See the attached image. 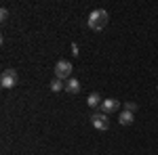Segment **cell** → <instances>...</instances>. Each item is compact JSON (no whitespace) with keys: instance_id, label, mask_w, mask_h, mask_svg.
I'll return each mask as SVG.
<instances>
[{"instance_id":"cell-8","label":"cell","mask_w":158,"mask_h":155,"mask_svg":"<svg viewBox=\"0 0 158 155\" xmlns=\"http://www.w3.org/2000/svg\"><path fill=\"white\" fill-rule=\"evenodd\" d=\"M118 122H120L122 126H131V124L135 122V118H133L131 111H124V109H122L120 113H118Z\"/></svg>"},{"instance_id":"cell-10","label":"cell","mask_w":158,"mask_h":155,"mask_svg":"<svg viewBox=\"0 0 158 155\" xmlns=\"http://www.w3.org/2000/svg\"><path fill=\"white\" fill-rule=\"evenodd\" d=\"M124 111H131V113H133V111H137V103L127 101V103H124Z\"/></svg>"},{"instance_id":"cell-13","label":"cell","mask_w":158,"mask_h":155,"mask_svg":"<svg viewBox=\"0 0 158 155\" xmlns=\"http://www.w3.org/2000/svg\"><path fill=\"white\" fill-rule=\"evenodd\" d=\"M156 90H158V86H156Z\"/></svg>"},{"instance_id":"cell-9","label":"cell","mask_w":158,"mask_h":155,"mask_svg":"<svg viewBox=\"0 0 158 155\" xmlns=\"http://www.w3.org/2000/svg\"><path fill=\"white\" fill-rule=\"evenodd\" d=\"M49 86H51V90H53V92H59V90H65V82H63V80H59V78H53Z\"/></svg>"},{"instance_id":"cell-5","label":"cell","mask_w":158,"mask_h":155,"mask_svg":"<svg viewBox=\"0 0 158 155\" xmlns=\"http://www.w3.org/2000/svg\"><path fill=\"white\" fill-rule=\"evenodd\" d=\"M101 113H106V115H110V113H116L118 109H120V101H116V99H103V103H101Z\"/></svg>"},{"instance_id":"cell-7","label":"cell","mask_w":158,"mask_h":155,"mask_svg":"<svg viewBox=\"0 0 158 155\" xmlns=\"http://www.w3.org/2000/svg\"><path fill=\"white\" fill-rule=\"evenodd\" d=\"M101 103H103V99L99 96V92H91V95L86 96V105H89V107L97 109V107H101Z\"/></svg>"},{"instance_id":"cell-12","label":"cell","mask_w":158,"mask_h":155,"mask_svg":"<svg viewBox=\"0 0 158 155\" xmlns=\"http://www.w3.org/2000/svg\"><path fill=\"white\" fill-rule=\"evenodd\" d=\"M70 50H72V55H74V57H78V55H80V50H78V46H76L74 42H72V46H70Z\"/></svg>"},{"instance_id":"cell-6","label":"cell","mask_w":158,"mask_h":155,"mask_svg":"<svg viewBox=\"0 0 158 155\" xmlns=\"http://www.w3.org/2000/svg\"><path fill=\"white\" fill-rule=\"evenodd\" d=\"M80 88H82L80 80H76V78L65 80V92H68V95H78V92H80Z\"/></svg>"},{"instance_id":"cell-4","label":"cell","mask_w":158,"mask_h":155,"mask_svg":"<svg viewBox=\"0 0 158 155\" xmlns=\"http://www.w3.org/2000/svg\"><path fill=\"white\" fill-rule=\"evenodd\" d=\"M91 124H93V128L95 130H99V132H106L110 128V118L106 115V113H93L91 115Z\"/></svg>"},{"instance_id":"cell-11","label":"cell","mask_w":158,"mask_h":155,"mask_svg":"<svg viewBox=\"0 0 158 155\" xmlns=\"http://www.w3.org/2000/svg\"><path fill=\"white\" fill-rule=\"evenodd\" d=\"M0 19H2V21L9 19V9H0Z\"/></svg>"},{"instance_id":"cell-3","label":"cell","mask_w":158,"mask_h":155,"mask_svg":"<svg viewBox=\"0 0 158 155\" xmlns=\"http://www.w3.org/2000/svg\"><path fill=\"white\" fill-rule=\"evenodd\" d=\"M19 82V76L15 69H4L2 76H0V84H2V88H15Z\"/></svg>"},{"instance_id":"cell-1","label":"cell","mask_w":158,"mask_h":155,"mask_svg":"<svg viewBox=\"0 0 158 155\" xmlns=\"http://www.w3.org/2000/svg\"><path fill=\"white\" fill-rule=\"evenodd\" d=\"M110 21V15L108 11H103V9H95V11H91L89 15V19H86V25H89V29H93V32H101Z\"/></svg>"},{"instance_id":"cell-2","label":"cell","mask_w":158,"mask_h":155,"mask_svg":"<svg viewBox=\"0 0 158 155\" xmlns=\"http://www.w3.org/2000/svg\"><path fill=\"white\" fill-rule=\"evenodd\" d=\"M72 69H74V65L70 61H65V59L57 61V65H55V78H59V80L65 82V80L72 78Z\"/></svg>"}]
</instances>
